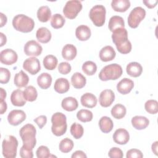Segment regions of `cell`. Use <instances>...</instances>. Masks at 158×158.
Masks as SVG:
<instances>
[{
	"label": "cell",
	"instance_id": "obj_1",
	"mask_svg": "<svg viewBox=\"0 0 158 158\" xmlns=\"http://www.w3.org/2000/svg\"><path fill=\"white\" fill-rule=\"evenodd\" d=\"M112 39L120 53L126 54L131 51V43L128 39V32L125 28L115 30L112 32Z\"/></svg>",
	"mask_w": 158,
	"mask_h": 158
},
{
	"label": "cell",
	"instance_id": "obj_2",
	"mask_svg": "<svg viewBox=\"0 0 158 158\" xmlns=\"http://www.w3.org/2000/svg\"><path fill=\"white\" fill-rule=\"evenodd\" d=\"M36 128L32 124L27 123L23 126L19 131L20 136L23 141L22 146L33 151L36 143Z\"/></svg>",
	"mask_w": 158,
	"mask_h": 158
},
{
	"label": "cell",
	"instance_id": "obj_3",
	"mask_svg": "<svg viewBox=\"0 0 158 158\" xmlns=\"http://www.w3.org/2000/svg\"><path fill=\"white\" fill-rule=\"evenodd\" d=\"M12 25L17 31L29 33L33 30L35 22L33 19L24 14H18L13 18Z\"/></svg>",
	"mask_w": 158,
	"mask_h": 158
},
{
	"label": "cell",
	"instance_id": "obj_4",
	"mask_svg": "<svg viewBox=\"0 0 158 158\" xmlns=\"http://www.w3.org/2000/svg\"><path fill=\"white\" fill-rule=\"evenodd\" d=\"M51 131L52 133L60 136L64 135L67 131V124L66 116L62 112H56L51 117Z\"/></svg>",
	"mask_w": 158,
	"mask_h": 158
},
{
	"label": "cell",
	"instance_id": "obj_5",
	"mask_svg": "<svg viewBox=\"0 0 158 158\" xmlns=\"http://www.w3.org/2000/svg\"><path fill=\"white\" fill-rule=\"evenodd\" d=\"M123 73L122 67L117 64H111L103 67L99 73V78L102 81L115 80L120 78Z\"/></svg>",
	"mask_w": 158,
	"mask_h": 158
},
{
	"label": "cell",
	"instance_id": "obj_6",
	"mask_svg": "<svg viewBox=\"0 0 158 158\" xmlns=\"http://www.w3.org/2000/svg\"><path fill=\"white\" fill-rule=\"evenodd\" d=\"M18 141L17 138L12 136H7L2 143V152L4 157L6 158H14L17 156L18 147Z\"/></svg>",
	"mask_w": 158,
	"mask_h": 158
},
{
	"label": "cell",
	"instance_id": "obj_7",
	"mask_svg": "<svg viewBox=\"0 0 158 158\" xmlns=\"http://www.w3.org/2000/svg\"><path fill=\"white\" fill-rule=\"evenodd\" d=\"M106 10L102 5L93 6L89 14V16L94 25L96 27H102L105 23Z\"/></svg>",
	"mask_w": 158,
	"mask_h": 158
},
{
	"label": "cell",
	"instance_id": "obj_8",
	"mask_svg": "<svg viewBox=\"0 0 158 158\" xmlns=\"http://www.w3.org/2000/svg\"><path fill=\"white\" fill-rule=\"evenodd\" d=\"M82 9L81 1L78 0L68 1L63 9V13L65 17L69 19H75Z\"/></svg>",
	"mask_w": 158,
	"mask_h": 158
},
{
	"label": "cell",
	"instance_id": "obj_9",
	"mask_svg": "<svg viewBox=\"0 0 158 158\" xmlns=\"http://www.w3.org/2000/svg\"><path fill=\"white\" fill-rule=\"evenodd\" d=\"M146 16V10L141 7H136L130 12L128 17V24L130 27L136 28Z\"/></svg>",
	"mask_w": 158,
	"mask_h": 158
},
{
	"label": "cell",
	"instance_id": "obj_10",
	"mask_svg": "<svg viewBox=\"0 0 158 158\" xmlns=\"http://www.w3.org/2000/svg\"><path fill=\"white\" fill-rule=\"evenodd\" d=\"M23 68L31 75H36L41 70L40 60L35 57L27 58L23 64Z\"/></svg>",
	"mask_w": 158,
	"mask_h": 158
},
{
	"label": "cell",
	"instance_id": "obj_11",
	"mask_svg": "<svg viewBox=\"0 0 158 158\" xmlns=\"http://www.w3.org/2000/svg\"><path fill=\"white\" fill-rule=\"evenodd\" d=\"M24 52L28 56H38L43 51L42 46L36 41L30 40L27 41L24 46Z\"/></svg>",
	"mask_w": 158,
	"mask_h": 158
},
{
	"label": "cell",
	"instance_id": "obj_12",
	"mask_svg": "<svg viewBox=\"0 0 158 158\" xmlns=\"http://www.w3.org/2000/svg\"><path fill=\"white\" fill-rule=\"evenodd\" d=\"M17 52L12 49H6L0 52V61L5 65H12L17 62Z\"/></svg>",
	"mask_w": 158,
	"mask_h": 158
},
{
	"label": "cell",
	"instance_id": "obj_13",
	"mask_svg": "<svg viewBox=\"0 0 158 158\" xmlns=\"http://www.w3.org/2000/svg\"><path fill=\"white\" fill-rule=\"evenodd\" d=\"M26 119V114L22 110H11L7 115L8 122L13 126H17Z\"/></svg>",
	"mask_w": 158,
	"mask_h": 158
},
{
	"label": "cell",
	"instance_id": "obj_14",
	"mask_svg": "<svg viewBox=\"0 0 158 158\" xmlns=\"http://www.w3.org/2000/svg\"><path fill=\"white\" fill-rule=\"evenodd\" d=\"M115 100V94L111 89H104L99 95V102L103 107L110 106Z\"/></svg>",
	"mask_w": 158,
	"mask_h": 158
},
{
	"label": "cell",
	"instance_id": "obj_15",
	"mask_svg": "<svg viewBox=\"0 0 158 158\" xmlns=\"http://www.w3.org/2000/svg\"><path fill=\"white\" fill-rule=\"evenodd\" d=\"M113 139L117 144H125L130 139L129 133L124 128H118L115 131L113 135Z\"/></svg>",
	"mask_w": 158,
	"mask_h": 158
},
{
	"label": "cell",
	"instance_id": "obj_16",
	"mask_svg": "<svg viewBox=\"0 0 158 158\" xmlns=\"http://www.w3.org/2000/svg\"><path fill=\"white\" fill-rule=\"evenodd\" d=\"M133 87V81L128 78H124L118 83L117 85V89L120 94H127L132 90Z\"/></svg>",
	"mask_w": 158,
	"mask_h": 158
},
{
	"label": "cell",
	"instance_id": "obj_17",
	"mask_svg": "<svg viewBox=\"0 0 158 158\" xmlns=\"http://www.w3.org/2000/svg\"><path fill=\"white\" fill-rule=\"evenodd\" d=\"M10 101L12 105L15 106H23L26 104V100L23 96V91L20 89L13 91L10 95Z\"/></svg>",
	"mask_w": 158,
	"mask_h": 158
},
{
	"label": "cell",
	"instance_id": "obj_18",
	"mask_svg": "<svg viewBox=\"0 0 158 158\" xmlns=\"http://www.w3.org/2000/svg\"><path fill=\"white\" fill-rule=\"evenodd\" d=\"M115 51L111 46H104L99 52V58L103 62L112 60L115 58Z\"/></svg>",
	"mask_w": 158,
	"mask_h": 158
},
{
	"label": "cell",
	"instance_id": "obj_19",
	"mask_svg": "<svg viewBox=\"0 0 158 158\" xmlns=\"http://www.w3.org/2000/svg\"><path fill=\"white\" fill-rule=\"evenodd\" d=\"M81 104L83 106L88 108H93L97 104V98L96 96L91 93H86L81 96Z\"/></svg>",
	"mask_w": 158,
	"mask_h": 158
},
{
	"label": "cell",
	"instance_id": "obj_20",
	"mask_svg": "<svg viewBox=\"0 0 158 158\" xmlns=\"http://www.w3.org/2000/svg\"><path fill=\"white\" fill-rule=\"evenodd\" d=\"M77 50L76 47L72 44H65L62 50V57L67 60H72L76 57Z\"/></svg>",
	"mask_w": 158,
	"mask_h": 158
},
{
	"label": "cell",
	"instance_id": "obj_21",
	"mask_svg": "<svg viewBox=\"0 0 158 158\" xmlns=\"http://www.w3.org/2000/svg\"><path fill=\"white\" fill-rule=\"evenodd\" d=\"M126 71L127 74L130 76L132 77H138L142 73L143 67L139 63L131 62L127 65Z\"/></svg>",
	"mask_w": 158,
	"mask_h": 158
},
{
	"label": "cell",
	"instance_id": "obj_22",
	"mask_svg": "<svg viewBox=\"0 0 158 158\" xmlns=\"http://www.w3.org/2000/svg\"><path fill=\"white\" fill-rule=\"evenodd\" d=\"M91 35L90 28L85 25L78 26L75 30V35L77 39L80 41L88 40Z\"/></svg>",
	"mask_w": 158,
	"mask_h": 158
},
{
	"label": "cell",
	"instance_id": "obj_23",
	"mask_svg": "<svg viewBox=\"0 0 158 158\" xmlns=\"http://www.w3.org/2000/svg\"><path fill=\"white\" fill-rule=\"evenodd\" d=\"M54 90L59 94L65 93L67 92L70 88L69 81L65 78H57L54 83Z\"/></svg>",
	"mask_w": 158,
	"mask_h": 158
},
{
	"label": "cell",
	"instance_id": "obj_24",
	"mask_svg": "<svg viewBox=\"0 0 158 158\" xmlns=\"http://www.w3.org/2000/svg\"><path fill=\"white\" fill-rule=\"evenodd\" d=\"M132 126L136 130L145 129L149 123V120L146 117L136 115L131 118Z\"/></svg>",
	"mask_w": 158,
	"mask_h": 158
},
{
	"label": "cell",
	"instance_id": "obj_25",
	"mask_svg": "<svg viewBox=\"0 0 158 158\" xmlns=\"http://www.w3.org/2000/svg\"><path fill=\"white\" fill-rule=\"evenodd\" d=\"M28 81L29 77L23 70H20L15 75L14 82L15 85L19 88L27 86Z\"/></svg>",
	"mask_w": 158,
	"mask_h": 158
},
{
	"label": "cell",
	"instance_id": "obj_26",
	"mask_svg": "<svg viewBox=\"0 0 158 158\" xmlns=\"http://www.w3.org/2000/svg\"><path fill=\"white\" fill-rule=\"evenodd\" d=\"M51 33L46 27H41L38 28L36 33V37L38 41L41 43H47L51 39Z\"/></svg>",
	"mask_w": 158,
	"mask_h": 158
},
{
	"label": "cell",
	"instance_id": "obj_27",
	"mask_svg": "<svg viewBox=\"0 0 158 158\" xmlns=\"http://www.w3.org/2000/svg\"><path fill=\"white\" fill-rule=\"evenodd\" d=\"M62 107L69 112L76 110L78 106L77 100L73 97H67L62 99L61 102Z\"/></svg>",
	"mask_w": 158,
	"mask_h": 158
},
{
	"label": "cell",
	"instance_id": "obj_28",
	"mask_svg": "<svg viewBox=\"0 0 158 158\" xmlns=\"http://www.w3.org/2000/svg\"><path fill=\"white\" fill-rule=\"evenodd\" d=\"M71 83L75 88L81 89L85 86L86 79L81 73L75 72L71 77Z\"/></svg>",
	"mask_w": 158,
	"mask_h": 158
},
{
	"label": "cell",
	"instance_id": "obj_29",
	"mask_svg": "<svg viewBox=\"0 0 158 158\" xmlns=\"http://www.w3.org/2000/svg\"><path fill=\"white\" fill-rule=\"evenodd\" d=\"M111 7L116 12H123L130 7V2L128 0H113L111 2Z\"/></svg>",
	"mask_w": 158,
	"mask_h": 158
},
{
	"label": "cell",
	"instance_id": "obj_30",
	"mask_svg": "<svg viewBox=\"0 0 158 158\" xmlns=\"http://www.w3.org/2000/svg\"><path fill=\"white\" fill-rule=\"evenodd\" d=\"M100 130L104 133L110 132L114 127V123L111 118L107 116L102 117L99 121Z\"/></svg>",
	"mask_w": 158,
	"mask_h": 158
},
{
	"label": "cell",
	"instance_id": "obj_31",
	"mask_svg": "<svg viewBox=\"0 0 158 158\" xmlns=\"http://www.w3.org/2000/svg\"><path fill=\"white\" fill-rule=\"evenodd\" d=\"M52 77L48 73H42L37 78L38 86L43 89H46L50 87L52 83Z\"/></svg>",
	"mask_w": 158,
	"mask_h": 158
},
{
	"label": "cell",
	"instance_id": "obj_32",
	"mask_svg": "<svg viewBox=\"0 0 158 158\" xmlns=\"http://www.w3.org/2000/svg\"><path fill=\"white\" fill-rule=\"evenodd\" d=\"M125 22L123 19L118 15H114L110 17L108 27L110 31L113 32L118 28H124Z\"/></svg>",
	"mask_w": 158,
	"mask_h": 158
},
{
	"label": "cell",
	"instance_id": "obj_33",
	"mask_svg": "<svg viewBox=\"0 0 158 158\" xmlns=\"http://www.w3.org/2000/svg\"><path fill=\"white\" fill-rule=\"evenodd\" d=\"M51 17V11L47 6H41L37 10V17L41 22H48Z\"/></svg>",
	"mask_w": 158,
	"mask_h": 158
},
{
	"label": "cell",
	"instance_id": "obj_34",
	"mask_svg": "<svg viewBox=\"0 0 158 158\" xmlns=\"http://www.w3.org/2000/svg\"><path fill=\"white\" fill-rule=\"evenodd\" d=\"M126 107L121 104H117L111 109V115L116 119L123 118L126 115Z\"/></svg>",
	"mask_w": 158,
	"mask_h": 158
},
{
	"label": "cell",
	"instance_id": "obj_35",
	"mask_svg": "<svg viewBox=\"0 0 158 158\" xmlns=\"http://www.w3.org/2000/svg\"><path fill=\"white\" fill-rule=\"evenodd\" d=\"M57 59L53 55H48L43 59V65L44 68L49 70H52L56 69L57 65Z\"/></svg>",
	"mask_w": 158,
	"mask_h": 158
},
{
	"label": "cell",
	"instance_id": "obj_36",
	"mask_svg": "<svg viewBox=\"0 0 158 158\" xmlns=\"http://www.w3.org/2000/svg\"><path fill=\"white\" fill-rule=\"evenodd\" d=\"M23 96L26 101L33 102L36 99L38 92L34 86H28L23 91Z\"/></svg>",
	"mask_w": 158,
	"mask_h": 158
},
{
	"label": "cell",
	"instance_id": "obj_37",
	"mask_svg": "<svg viewBox=\"0 0 158 158\" xmlns=\"http://www.w3.org/2000/svg\"><path fill=\"white\" fill-rule=\"evenodd\" d=\"M73 142L69 138H65L62 139L59 143V150L64 153H67L71 151L73 148Z\"/></svg>",
	"mask_w": 158,
	"mask_h": 158
},
{
	"label": "cell",
	"instance_id": "obj_38",
	"mask_svg": "<svg viewBox=\"0 0 158 158\" xmlns=\"http://www.w3.org/2000/svg\"><path fill=\"white\" fill-rule=\"evenodd\" d=\"M65 22L64 17L60 14H55L52 15L51 20V25L52 28L58 29L62 28Z\"/></svg>",
	"mask_w": 158,
	"mask_h": 158
},
{
	"label": "cell",
	"instance_id": "obj_39",
	"mask_svg": "<svg viewBox=\"0 0 158 158\" xmlns=\"http://www.w3.org/2000/svg\"><path fill=\"white\" fill-rule=\"evenodd\" d=\"M83 72L87 75H93L97 71V65L93 61H86L82 65Z\"/></svg>",
	"mask_w": 158,
	"mask_h": 158
},
{
	"label": "cell",
	"instance_id": "obj_40",
	"mask_svg": "<svg viewBox=\"0 0 158 158\" xmlns=\"http://www.w3.org/2000/svg\"><path fill=\"white\" fill-rule=\"evenodd\" d=\"M77 118L82 122H88L92 120L93 115L91 111L87 109H81L77 113Z\"/></svg>",
	"mask_w": 158,
	"mask_h": 158
},
{
	"label": "cell",
	"instance_id": "obj_41",
	"mask_svg": "<svg viewBox=\"0 0 158 158\" xmlns=\"http://www.w3.org/2000/svg\"><path fill=\"white\" fill-rule=\"evenodd\" d=\"M84 133V129L81 125L73 123L70 127V133L75 139H80L82 137Z\"/></svg>",
	"mask_w": 158,
	"mask_h": 158
},
{
	"label": "cell",
	"instance_id": "obj_42",
	"mask_svg": "<svg viewBox=\"0 0 158 158\" xmlns=\"http://www.w3.org/2000/svg\"><path fill=\"white\" fill-rule=\"evenodd\" d=\"M144 108L148 113L151 114H156L158 112V102L154 99L148 100L144 104Z\"/></svg>",
	"mask_w": 158,
	"mask_h": 158
},
{
	"label": "cell",
	"instance_id": "obj_43",
	"mask_svg": "<svg viewBox=\"0 0 158 158\" xmlns=\"http://www.w3.org/2000/svg\"><path fill=\"white\" fill-rule=\"evenodd\" d=\"M36 157L38 158H48L51 157V153L49 148L45 146L38 147L36 151Z\"/></svg>",
	"mask_w": 158,
	"mask_h": 158
},
{
	"label": "cell",
	"instance_id": "obj_44",
	"mask_svg": "<svg viewBox=\"0 0 158 158\" xmlns=\"http://www.w3.org/2000/svg\"><path fill=\"white\" fill-rule=\"evenodd\" d=\"M0 82L1 84L7 83L10 78V71L6 68H0Z\"/></svg>",
	"mask_w": 158,
	"mask_h": 158
},
{
	"label": "cell",
	"instance_id": "obj_45",
	"mask_svg": "<svg viewBox=\"0 0 158 158\" xmlns=\"http://www.w3.org/2000/svg\"><path fill=\"white\" fill-rule=\"evenodd\" d=\"M72 69L71 65L67 62H62L59 64L58 71L62 75H67L70 72Z\"/></svg>",
	"mask_w": 158,
	"mask_h": 158
},
{
	"label": "cell",
	"instance_id": "obj_46",
	"mask_svg": "<svg viewBox=\"0 0 158 158\" xmlns=\"http://www.w3.org/2000/svg\"><path fill=\"white\" fill-rule=\"evenodd\" d=\"M108 156L110 158H122L123 154L122 151L120 148L114 147L109 150Z\"/></svg>",
	"mask_w": 158,
	"mask_h": 158
},
{
	"label": "cell",
	"instance_id": "obj_47",
	"mask_svg": "<svg viewBox=\"0 0 158 158\" xmlns=\"http://www.w3.org/2000/svg\"><path fill=\"white\" fill-rule=\"evenodd\" d=\"M127 158H142L143 154L141 151L137 149H131L127 152Z\"/></svg>",
	"mask_w": 158,
	"mask_h": 158
},
{
	"label": "cell",
	"instance_id": "obj_48",
	"mask_svg": "<svg viewBox=\"0 0 158 158\" xmlns=\"http://www.w3.org/2000/svg\"><path fill=\"white\" fill-rule=\"evenodd\" d=\"M34 122L37 124L38 127L41 129L47 122V117L46 115H42L34 119Z\"/></svg>",
	"mask_w": 158,
	"mask_h": 158
},
{
	"label": "cell",
	"instance_id": "obj_49",
	"mask_svg": "<svg viewBox=\"0 0 158 158\" xmlns=\"http://www.w3.org/2000/svg\"><path fill=\"white\" fill-rule=\"evenodd\" d=\"M20 156L22 158H32L33 157V151L27 149L22 146L20 149Z\"/></svg>",
	"mask_w": 158,
	"mask_h": 158
},
{
	"label": "cell",
	"instance_id": "obj_50",
	"mask_svg": "<svg viewBox=\"0 0 158 158\" xmlns=\"http://www.w3.org/2000/svg\"><path fill=\"white\" fill-rule=\"evenodd\" d=\"M143 2L145 4V6L149 8L152 9L156 6L157 4L158 3V1L157 0H147V1H143Z\"/></svg>",
	"mask_w": 158,
	"mask_h": 158
},
{
	"label": "cell",
	"instance_id": "obj_51",
	"mask_svg": "<svg viewBox=\"0 0 158 158\" xmlns=\"http://www.w3.org/2000/svg\"><path fill=\"white\" fill-rule=\"evenodd\" d=\"M72 158H86L87 156L82 151H76L72 155Z\"/></svg>",
	"mask_w": 158,
	"mask_h": 158
},
{
	"label": "cell",
	"instance_id": "obj_52",
	"mask_svg": "<svg viewBox=\"0 0 158 158\" xmlns=\"http://www.w3.org/2000/svg\"><path fill=\"white\" fill-rule=\"evenodd\" d=\"M7 104L6 101H0V110H1V114H3L7 110Z\"/></svg>",
	"mask_w": 158,
	"mask_h": 158
},
{
	"label": "cell",
	"instance_id": "obj_53",
	"mask_svg": "<svg viewBox=\"0 0 158 158\" xmlns=\"http://www.w3.org/2000/svg\"><path fill=\"white\" fill-rule=\"evenodd\" d=\"M0 18H1V25H0V27H2L4 25L6 24L7 19V17L4 14H2V12L0 13Z\"/></svg>",
	"mask_w": 158,
	"mask_h": 158
},
{
	"label": "cell",
	"instance_id": "obj_54",
	"mask_svg": "<svg viewBox=\"0 0 158 158\" xmlns=\"http://www.w3.org/2000/svg\"><path fill=\"white\" fill-rule=\"evenodd\" d=\"M0 36H1V44H0V46H2L6 43L7 38H6V36L1 32L0 33Z\"/></svg>",
	"mask_w": 158,
	"mask_h": 158
},
{
	"label": "cell",
	"instance_id": "obj_55",
	"mask_svg": "<svg viewBox=\"0 0 158 158\" xmlns=\"http://www.w3.org/2000/svg\"><path fill=\"white\" fill-rule=\"evenodd\" d=\"M1 90V94H0V101H4V99L6 98V91L2 88H0Z\"/></svg>",
	"mask_w": 158,
	"mask_h": 158
},
{
	"label": "cell",
	"instance_id": "obj_56",
	"mask_svg": "<svg viewBox=\"0 0 158 158\" xmlns=\"http://www.w3.org/2000/svg\"><path fill=\"white\" fill-rule=\"evenodd\" d=\"M157 144H158V142L156 141L154 143H153V144H152V147H151L152 152L156 156L157 155Z\"/></svg>",
	"mask_w": 158,
	"mask_h": 158
}]
</instances>
